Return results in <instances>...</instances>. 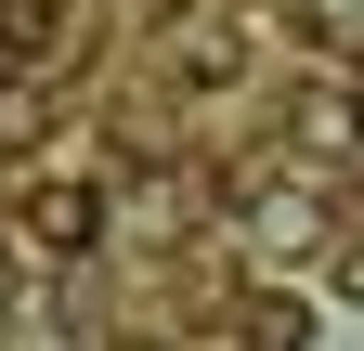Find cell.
Returning <instances> with one entry per match:
<instances>
[{"label":"cell","mask_w":364,"mask_h":351,"mask_svg":"<svg viewBox=\"0 0 364 351\" xmlns=\"http://www.w3.org/2000/svg\"><path fill=\"white\" fill-rule=\"evenodd\" d=\"M105 222H117V208L91 195V183H39V195H26V247H39V260H91Z\"/></svg>","instance_id":"cell-2"},{"label":"cell","mask_w":364,"mask_h":351,"mask_svg":"<svg viewBox=\"0 0 364 351\" xmlns=\"http://www.w3.org/2000/svg\"><path fill=\"white\" fill-rule=\"evenodd\" d=\"M0 313H14V247H0Z\"/></svg>","instance_id":"cell-6"},{"label":"cell","mask_w":364,"mask_h":351,"mask_svg":"<svg viewBox=\"0 0 364 351\" xmlns=\"http://www.w3.org/2000/svg\"><path fill=\"white\" fill-rule=\"evenodd\" d=\"M351 130H364V65H351Z\"/></svg>","instance_id":"cell-7"},{"label":"cell","mask_w":364,"mask_h":351,"mask_svg":"<svg viewBox=\"0 0 364 351\" xmlns=\"http://www.w3.org/2000/svg\"><path fill=\"white\" fill-rule=\"evenodd\" d=\"M235 351H312V313H299L287 286H247L235 299Z\"/></svg>","instance_id":"cell-3"},{"label":"cell","mask_w":364,"mask_h":351,"mask_svg":"<svg viewBox=\"0 0 364 351\" xmlns=\"http://www.w3.org/2000/svg\"><path fill=\"white\" fill-rule=\"evenodd\" d=\"M26 65H39V14H0V92H14Z\"/></svg>","instance_id":"cell-4"},{"label":"cell","mask_w":364,"mask_h":351,"mask_svg":"<svg viewBox=\"0 0 364 351\" xmlns=\"http://www.w3.org/2000/svg\"><path fill=\"white\" fill-rule=\"evenodd\" d=\"M326 234H338V208L312 195V183H247V247L260 260H312Z\"/></svg>","instance_id":"cell-1"},{"label":"cell","mask_w":364,"mask_h":351,"mask_svg":"<svg viewBox=\"0 0 364 351\" xmlns=\"http://www.w3.org/2000/svg\"><path fill=\"white\" fill-rule=\"evenodd\" d=\"M338 286H351V299H364V247H338Z\"/></svg>","instance_id":"cell-5"}]
</instances>
